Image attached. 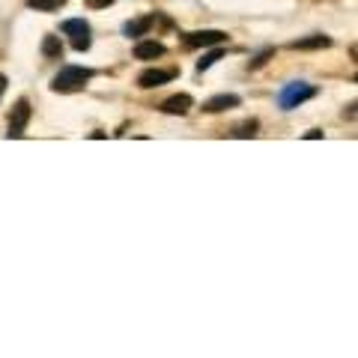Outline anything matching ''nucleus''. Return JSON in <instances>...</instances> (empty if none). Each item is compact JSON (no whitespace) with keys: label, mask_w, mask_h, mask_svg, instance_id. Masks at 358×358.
I'll return each instance as SVG.
<instances>
[{"label":"nucleus","mask_w":358,"mask_h":358,"mask_svg":"<svg viewBox=\"0 0 358 358\" xmlns=\"http://www.w3.org/2000/svg\"><path fill=\"white\" fill-rule=\"evenodd\" d=\"M90 78H93V72L84 66H63L54 75L51 90L54 93H78V90H84L90 84Z\"/></svg>","instance_id":"obj_1"},{"label":"nucleus","mask_w":358,"mask_h":358,"mask_svg":"<svg viewBox=\"0 0 358 358\" xmlns=\"http://www.w3.org/2000/svg\"><path fill=\"white\" fill-rule=\"evenodd\" d=\"M316 96V87L305 84V81H296V84H287L281 90V96H278V105L284 108V111H293V108H298L302 102H307V99Z\"/></svg>","instance_id":"obj_2"},{"label":"nucleus","mask_w":358,"mask_h":358,"mask_svg":"<svg viewBox=\"0 0 358 358\" xmlns=\"http://www.w3.org/2000/svg\"><path fill=\"white\" fill-rule=\"evenodd\" d=\"M63 33L72 36L75 51H87V48L93 45V39H90V24L84 18H69V22H63Z\"/></svg>","instance_id":"obj_3"},{"label":"nucleus","mask_w":358,"mask_h":358,"mask_svg":"<svg viewBox=\"0 0 358 358\" xmlns=\"http://www.w3.org/2000/svg\"><path fill=\"white\" fill-rule=\"evenodd\" d=\"M27 123H30V102H27V99H18L15 108H12V114H9V132H6V137H24Z\"/></svg>","instance_id":"obj_4"},{"label":"nucleus","mask_w":358,"mask_h":358,"mask_svg":"<svg viewBox=\"0 0 358 358\" xmlns=\"http://www.w3.org/2000/svg\"><path fill=\"white\" fill-rule=\"evenodd\" d=\"M176 78V69H146V72L137 75V87L141 90H153V87H162L167 81Z\"/></svg>","instance_id":"obj_5"},{"label":"nucleus","mask_w":358,"mask_h":358,"mask_svg":"<svg viewBox=\"0 0 358 358\" xmlns=\"http://www.w3.org/2000/svg\"><path fill=\"white\" fill-rule=\"evenodd\" d=\"M227 39V33L221 30H194V33L185 36V45L188 48H209V45H221Z\"/></svg>","instance_id":"obj_6"},{"label":"nucleus","mask_w":358,"mask_h":358,"mask_svg":"<svg viewBox=\"0 0 358 358\" xmlns=\"http://www.w3.org/2000/svg\"><path fill=\"white\" fill-rule=\"evenodd\" d=\"M191 105H194L191 96H188V93H179V96L164 99V102H162V111H164V114H179V117H182V114L191 111Z\"/></svg>","instance_id":"obj_7"},{"label":"nucleus","mask_w":358,"mask_h":358,"mask_svg":"<svg viewBox=\"0 0 358 358\" xmlns=\"http://www.w3.org/2000/svg\"><path fill=\"white\" fill-rule=\"evenodd\" d=\"M162 54H164V45L155 42V39H144V42L135 45V57L137 60H155V57H162Z\"/></svg>","instance_id":"obj_8"},{"label":"nucleus","mask_w":358,"mask_h":358,"mask_svg":"<svg viewBox=\"0 0 358 358\" xmlns=\"http://www.w3.org/2000/svg\"><path fill=\"white\" fill-rule=\"evenodd\" d=\"M236 105H239V96H233V93H221V96L209 99V102L203 105V111L218 114V111H227V108H236Z\"/></svg>","instance_id":"obj_9"},{"label":"nucleus","mask_w":358,"mask_h":358,"mask_svg":"<svg viewBox=\"0 0 358 358\" xmlns=\"http://www.w3.org/2000/svg\"><path fill=\"white\" fill-rule=\"evenodd\" d=\"M328 45H332L328 36H307V39H296L290 48H296V51H314V48H328Z\"/></svg>","instance_id":"obj_10"},{"label":"nucleus","mask_w":358,"mask_h":358,"mask_svg":"<svg viewBox=\"0 0 358 358\" xmlns=\"http://www.w3.org/2000/svg\"><path fill=\"white\" fill-rule=\"evenodd\" d=\"M153 24H155V18H153V15H146V18H135V22H126L123 33H126V36H144Z\"/></svg>","instance_id":"obj_11"},{"label":"nucleus","mask_w":358,"mask_h":358,"mask_svg":"<svg viewBox=\"0 0 358 358\" xmlns=\"http://www.w3.org/2000/svg\"><path fill=\"white\" fill-rule=\"evenodd\" d=\"M42 54H45V57H54V60L63 57V42H60V36L48 33V36L42 39Z\"/></svg>","instance_id":"obj_12"},{"label":"nucleus","mask_w":358,"mask_h":358,"mask_svg":"<svg viewBox=\"0 0 358 358\" xmlns=\"http://www.w3.org/2000/svg\"><path fill=\"white\" fill-rule=\"evenodd\" d=\"M66 0H27L30 9H36V12H54V9H60Z\"/></svg>","instance_id":"obj_13"},{"label":"nucleus","mask_w":358,"mask_h":358,"mask_svg":"<svg viewBox=\"0 0 358 358\" xmlns=\"http://www.w3.org/2000/svg\"><path fill=\"white\" fill-rule=\"evenodd\" d=\"M257 135V119H248V123L233 128V137H254Z\"/></svg>","instance_id":"obj_14"},{"label":"nucleus","mask_w":358,"mask_h":358,"mask_svg":"<svg viewBox=\"0 0 358 358\" xmlns=\"http://www.w3.org/2000/svg\"><path fill=\"white\" fill-rule=\"evenodd\" d=\"M221 48H215V51H209V54H203V60H197V72H206V69L209 66H212L215 63V60H221Z\"/></svg>","instance_id":"obj_15"},{"label":"nucleus","mask_w":358,"mask_h":358,"mask_svg":"<svg viewBox=\"0 0 358 358\" xmlns=\"http://www.w3.org/2000/svg\"><path fill=\"white\" fill-rule=\"evenodd\" d=\"M268 57H272V51H263V54H260V57H257V60H251V63H248V69H260V66L266 63V60H268Z\"/></svg>","instance_id":"obj_16"},{"label":"nucleus","mask_w":358,"mask_h":358,"mask_svg":"<svg viewBox=\"0 0 358 358\" xmlns=\"http://www.w3.org/2000/svg\"><path fill=\"white\" fill-rule=\"evenodd\" d=\"M114 0H87V6L90 9H105V6H111Z\"/></svg>","instance_id":"obj_17"},{"label":"nucleus","mask_w":358,"mask_h":358,"mask_svg":"<svg viewBox=\"0 0 358 358\" xmlns=\"http://www.w3.org/2000/svg\"><path fill=\"white\" fill-rule=\"evenodd\" d=\"M305 137H307V141H320V137H323V132H320V128H314V132H307Z\"/></svg>","instance_id":"obj_18"},{"label":"nucleus","mask_w":358,"mask_h":358,"mask_svg":"<svg viewBox=\"0 0 358 358\" xmlns=\"http://www.w3.org/2000/svg\"><path fill=\"white\" fill-rule=\"evenodd\" d=\"M3 93H6V75H0V99H3Z\"/></svg>","instance_id":"obj_19"},{"label":"nucleus","mask_w":358,"mask_h":358,"mask_svg":"<svg viewBox=\"0 0 358 358\" xmlns=\"http://www.w3.org/2000/svg\"><path fill=\"white\" fill-rule=\"evenodd\" d=\"M352 57H355V60H358V45H355V48H352Z\"/></svg>","instance_id":"obj_20"},{"label":"nucleus","mask_w":358,"mask_h":358,"mask_svg":"<svg viewBox=\"0 0 358 358\" xmlns=\"http://www.w3.org/2000/svg\"><path fill=\"white\" fill-rule=\"evenodd\" d=\"M355 81H358V75H355Z\"/></svg>","instance_id":"obj_21"}]
</instances>
